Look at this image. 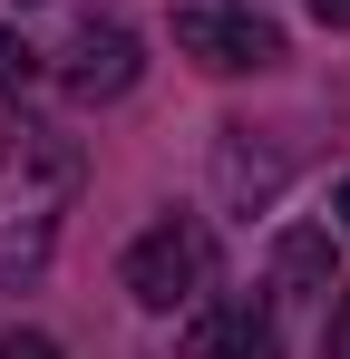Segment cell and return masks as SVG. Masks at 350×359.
Segmentation results:
<instances>
[{
	"label": "cell",
	"instance_id": "6da1fadb",
	"mask_svg": "<svg viewBox=\"0 0 350 359\" xmlns=\"http://www.w3.org/2000/svg\"><path fill=\"white\" fill-rule=\"evenodd\" d=\"M78 175H88L78 136L30 126V117L0 136V292H20V282L49 272V243H58V214H68Z\"/></svg>",
	"mask_w": 350,
	"mask_h": 359
},
{
	"label": "cell",
	"instance_id": "7a4b0ae2",
	"mask_svg": "<svg viewBox=\"0 0 350 359\" xmlns=\"http://www.w3.org/2000/svg\"><path fill=\"white\" fill-rule=\"evenodd\" d=\"M205 282H214V233L195 214H166L127 243V301L136 311H185Z\"/></svg>",
	"mask_w": 350,
	"mask_h": 359
},
{
	"label": "cell",
	"instance_id": "3957f363",
	"mask_svg": "<svg viewBox=\"0 0 350 359\" xmlns=\"http://www.w3.org/2000/svg\"><path fill=\"white\" fill-rule=\"evenodd\" d=\"M175 49L195 68H214V78H243V68L283 59V29H273L253 0H195V10H175Z\"/></svg>",
	"mask_w": 350,
	"mask_h": 359
},
{
	"label": "cell",
	"instance_id": "277c9868",
	"mask_svg": "<svg viewBox=\"0 0 350 359\" xmlns=\"http://www.w3.org/2000/svg\"><path fill=\"white\" fill-rule=\"evenodd\" d=\"M185 359H283V320H273V301H253V292L205 301V311L185 320Z\"/></svg>",
	"mask_w": 350,
	"mask_h": 359
},
{
	"label": "cell",
	"instance_id": "5b68a950",
	"mask_svg": "<svg viewBox=\"0 0 350 359\" xmlns=\"http://www.w3.org/2000/svg\"><path fill=\"white\" fill-rule=\"evenodd\" d=\"M58 78H68V97H127L136 88V29H117V20H88L78 39H68V59H58Z\"/></svg>",
	"mask_w": 350,
	"mask_h": 359
},
{
	"label": "cell",
	"instance_id": "8992f818",
	"mask_svg": "<svg viewBox=\"0 0 350 359\" xmlns=\"http://www.w3.org/2000/svg\"><path fill=\"white\" fill-rule=\"evenodd\" d=\"M273 292L283 301H311V292H331V233H283V252H273Z\"/></svg>",
	"mask_w": 350,
	"mask_h": 359
},
{
	"label": "cell",
	"instance_id": "52a82bcc",
	"mask_svg": "<svg viewBox=\"0 0 350 359\" xmlns=\"http://www.w3.org/2000/svg\"><path fill=\"white\" fill-rule=\"evenodd\" d=\"M39 78V59H30V39L20 29H0V88H30Z\"/></svg>",
	"mask_w": 350,
	"mask_h": 359
},
{
	"label": "cell",
	"instance_id": "ba28073f",
	"mask_svg": "<svg viewBox=\"0 0 350 359\" xmlns=\"http://www.w3.org/2000/svg\"><path fill=\"white\" fill-rule=\"evenodd\" d=\"M0 359H58V340H39V330H10V340H0Z\"/></svg>",
	"mask_w": 350,
	"mask_h": 359
},
{
	"label": "cell",
	"instance_id": "9c48e42d",
	"mask_svg": "<svg viewBox=\"0 0 350 359\" xmlns=\"http://www.w3.org/2000/svg\"><path fill=\"white\" fill-rule=\"evenodd\" d=\"M321 359H350V292H341V311H331V330H321Z\"/></svg>",
	"mask_w": 350,
	"mask_h": 359
},
{
	"label": "cell",
	"instance_id": "30bf717a",
	"mask_svg": "<svg viewBox=\"0 0 350 359\" xmlns=\"http://www.w3.org/2000/svg\"><path fill=\"white\" fill-rule=\"evenodd\" d=\"M311 20L321 29H350V0H311Z\"/></svg>",
	"mask_w": 350,
	"mask_h": 359
},
{
	"label": "cell",
	"instance_id": "8fae6325",
	"mask_svg": "<svg viewBox=\"0 0 350 359\" xmlns=\"http://www.w3.org/2000/svg\"><path fill=\"white\" fill-rule=\"evenodd\" d=\"M341 224H350V184H341Z\"/></svg>",
	"mask_w": 350,
	"mask_h": 359
}]
</instances>
